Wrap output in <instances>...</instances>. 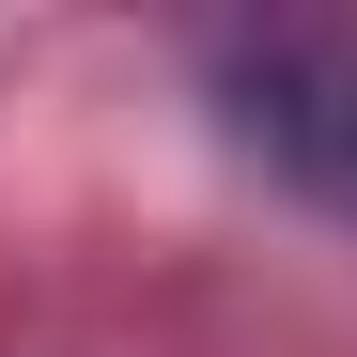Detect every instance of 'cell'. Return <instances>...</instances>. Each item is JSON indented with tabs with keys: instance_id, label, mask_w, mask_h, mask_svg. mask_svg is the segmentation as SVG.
<instances>
[{
	"instance_id": "1",
	"label": "cell",
	"mask_w": 357,
	"mask_h": 357,
	"mask_svg": "<svg viewBox=\"0 0 357 357\" xmlns=\"http://www.w3.org/2000/svg\"><path fill=\"white\" fill-rule=\"evenodd\" d=\"M218 109H233V140H249L295 202H326L357 233V47L249 31V47H218Z\"/></svg>"
}]
</instances>
